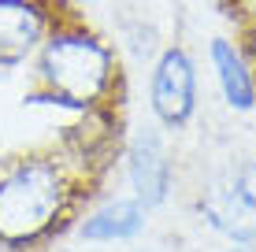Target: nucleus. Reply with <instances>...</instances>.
<instances>
[{
  "instance_id": "7",
  "label": "nucleus",
  "mask_w": 256,
  "mask_h": 252,
  "mask_svg": "<svg viewBox=\"0 0 256 252\" xmlns=\"http://www.w3.org/2000/svg\"><path fill=\"white\" fill-rule=\"evenodd\" d=\"M145 227V204L141 201H112L82 223V238L90 241H126Z\"/></svg>"
},
{
  "instance_id": "6",
  "label": "nucleus",
  "mask_w": 256,
  "mask_h": 252,
  "mask_svg": "<svg viewBox=\"0 0 256 252\" xmlns=\"http://www.w3.org/2000/svg\"><path fill=\"white\" fill-rule=\"evenodd\" d=\"M130 182L138 189V201L145 208L160 204L171 189V160H167L160 137L141 134L130 149Z\"/></svg>"
},
{
  "instance_id": "2",
  "label": "nucleus",
  "mask_w": 256,
  "mask_h": 252,
  "mask_svg": "<svg viewBox=\"0 0 256 252\" xmlns=\"http://www.w3.org/2000/svg\"><path fill=\"white\" fill-rule=\"evenodd\" d=\"M41 74L52 89V100L86 108L108 89L112 56L100 41L86 33H60L41 52Z\"/></svg>"
},
{
  "instance_id": "4",
  "label": "nucleus",
  "mask_w": 256,
  "mask_h": 252,
  "mask_svg": "<svg viewBox=\"0 0 256 252\" xmlns=\"http://www.w3.org/2000/svg\"><path fill=\"white\" fill-rule=\"evenodd\" d=\"M193 104H197V74L190 56L178 48L164 52L152 74V111L160 115V123L182 126L193 115Z\"/></svg>"
},
{
  "instance_id": "3",
  "label": "nucleus",
  "mask_w": 256,
  "mask_h": 252,
  "mask_svg": "<svg viewBox=\"0 0 256 252\" xmlns=\"http://www.w3.org/2000/svg\"><path fill=\"white\" fill-rule=\"evenodd\" d=\"M204 219L234 241H256V163H242L200 201Z\"/></svg>"
},
{
  "instance_id": "9",
  "label": "nucleus",
  "mask_w": 256,
  "mask_h": 252,
  "mask_svg": "<svg viewBox=\"0 0 256 252\" xmlns=\"http://www.w3.org/2000/svg\"><path fill=\"white\" fill-rule=\"evenodd\" d=\"M230 252H245V249H230Z\"/></svg>"
},
{
  "instance_id": "1",
  "label": "nucleus",
  "mask_w": 256,
  "mask_h": 252,
  "mask_svg": "<svg viewBox=\"0 0 256 252\" xmlns=\"http://www.w3.org/2000/svg\"><path fill=\"white\" fill-rule=\"evenodd\" d=\"M67 208V182L52 163H22L0 178V245L22 249L60 223Z\"/></svg>"
},
{
  "instance_id": "5",
  "label": "nucleus",
  "mask_w": 256,
  "mask_h": 252,
  "mask_svg": "<svg viewBox=\"0 0 256 252\" xmlns=\"http://www.w3.org/2000/svg\"><path fill=\"white\" fill-rule=\"evenodd\" d=\"M45 33V15L34 0H0V71L19 67Z\"/></svg>"
},
{
  "instance_id": "8",
  "label": "nucleus",
  "mask_w": 256,
  "mask_h": 252,
  "mask_svg": "<svg viewBox=\"0 0 256 252\" xmlns=\"http://www.w3.org/2000/svg\"><path fill=\"white\" fill-rule=\"evenodd\" d=\"M212 63H216V74H219V85H223L226 100L234 108H252L256 104V89H252V78L245 71L242 56L226 45V41H212Z\"/></svg>"
}]
</instances>
